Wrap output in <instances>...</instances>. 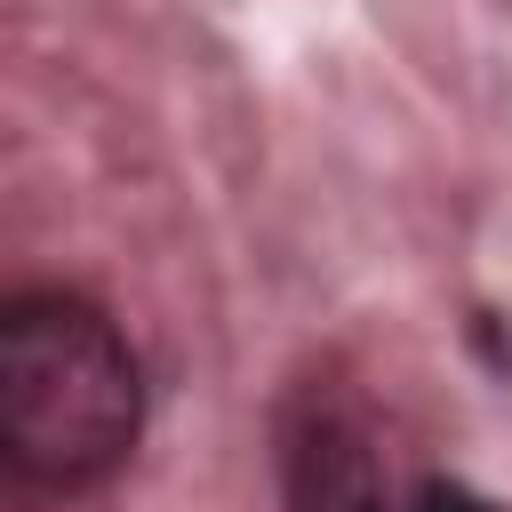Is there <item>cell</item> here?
<instances>
[{"label":"cell","instance_id":"1","mask_svg":"<svg viewBox=\"0 0 512 512\" xmlns=\"http://www.w3.org/2000/svg\"><path fill=\"white\" fill-rule=\"evenodd\" d=\"M144 416L120 328L64 288H32L0 320V448L24 488H96Z\"/></svg>","mask_w":512,"mask_h":512},{"label":"cell","instance_id":"2","mask_svg":"<svg viewBox=\"0 0 512 512\" xmlns=\"http://www.w3.org/2000/svg\"><path fill=\"white\" fill-rule=\"evenodd\" d=\"M280 488L288 512H392V480H384V448L368 432V416L344 392H304L280 424Z\"/></svg>","mask_w":512,"mask_h":512},{"label":"cell","instance_id":"3","mask_svg":"<svg viewBox=\"0 0 512 512\" xmlns=\"http://www.w3.org/2000/svg\"><path fill=\"white\" fill-rule=\"evenodd\" d=\"M408 512H496V504H488L480 488H464V480H424Z\"/></svg>","mask_w":512,"mask_h":512}]
</instances>
